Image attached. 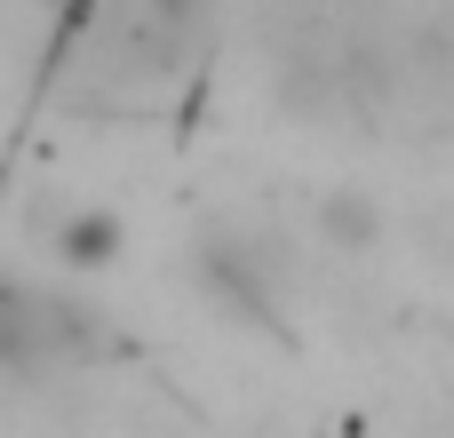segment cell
Returning <instances> with one entry per match:
<instances>
[{"label": "cell", "instance_id": "7a4b0ae2", "mask_svg": "<svg viewBox=\"0 0 454 438\" xmlns=\"http://www.w3.org/2000/svg\"><path fill=\"white\" fill-rule=\"evenodd\" d=\"M319 239L343 247V255H367V247L383 239V207H375L367 192H327V199H319Z\"/></svg>", "mask_w": 454, "mask_h": 438}, {"label": "cell", "instance_id": "6da1fadb", "mask_svg": "<svg viewBox=\"0 0 454 438\" xmlns=\"http://www.w3.org/2000/svg\"><path fill=\"white\" fill-rule=\"evenodd\" d=\"M112 255H120V215L112 207H72L56 223V263L64 271H104Z\"/></svg>", "mask_w": 454, "mask_h": 438}]
</instances>
